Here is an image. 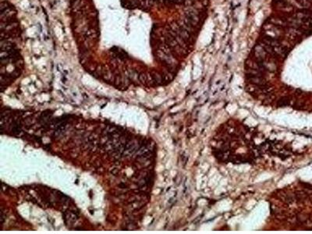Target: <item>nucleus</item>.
<instances>
[{"label": "nucleus", "mask_w": 312, "mask_h": 234, "mask_svg": "<svg viewBox=\"0 0 312 234\" xmlns=\"http://www.w3.org/2000/svg\"><path fill=\"white\" fill-rule=\"evenodd\" d=\"M273 53H275V54L278 55V56H286V54H287V50L285 47H283V46L278 45H276V46H275V47H273Z\"/></svg>", "instance_id": "423d86ee"}, {"label": "nucleus", "mask_w": 312, "mask_h": 234, "mask_svg": "<svg viewBox=\"0 0 312 234\" xmlns=\"http://www.w3.org/2000/svg\"><path fill=\"white\" fill-rule=\"evenodd\" d=\"M254 54L258 61H263V60H265L268 55V52L265 50L262 44H258L256 45L254 48Z\"/></svg>", "instance_id": "f03ea898"}, {"label": "nucleus", "mask_w": 312, "mask_h": 234, "mask_svg": "<svg viewBox=\"0 0 312 234\" xmlns=\"http://www.w3.org/2000/svg\"><path fill=\"white\" fill-rule=\"evenodd\" d=\"M288 104H289L288 99H287V98H285V97L280 99L278 102V105H279V106H285V105H288Z\"/></svg>", "instance_id": "9d476101"}, {"label": "nucleus", "mask_w": 312, "mask_h": 234, "mask_svg": "<svg viewBox=\"0 0 312 234\" xmlns=\"http://www.w3.org/2000/svg\"><path fill=\"white\" fill-rule=\"evenodd\" d=\"M187 18H188L189 20H191L192 22H194V24H196V25H197L198 24V23H199L200 21V17L199 16H198V14H197V13H196V11L194 10H189V11H187Z\"/></svg>", "instance_id": "20e7f679"}, {"label": "nucleus", "mask_w": 312, "mask_h": 234, "mask_svg": "<svg viewBox=\"0 0 312 234\" xmlns=\"http://www.w3.org/2000/svg\"><path fill=\"white\" fill-rule=\"evenodd\" d=\"M164 78H165V80L166 81H170V80H172L173 79V75L170 73H166L165 74V76H164Z\"/></svg>", "instance_id": "9b49d317"}, {"label": "nucleus", "mask_w": 312, "mask_h": 234, "mask_svg": "<svg viewBox=\"0 0 312 234\" xmlns=\"http://www.w3.org/2000/svg\"><path fill=\"white\" fill-rule=\"evenodd\" d=\"M140 147V143L137 140L128 141L126 144V146H125L124 151L122 154V156L123 157H128V156L132 155L135 152H137Z\"/></svg>", "instance_id": "f257e3e1"}, {"label": "nucleus", "mask_w": 312, "mask_h": 234, "mask_svg": "<svg viewBox=\"0 0 312 234\" xmlns=\"http://www.w3.org/2000/svg\"><path fill=\"white\" fill-rule=\"evenodd\" d=\"M4 220H5V216H4V213L3 212H1V224H3L4 223Z\"/></svg>", "instance_id": "f8f14e48"}, {"label": "nucleus", "mask_w": 312, "mask_h": 234, "mask_svg": "<svg viewBox=\"0 0 312 234\" xmlns=\"http://www.w3.org/2000/svg\"><path fill=\"white\" fill-rule=\"evenodd\" d=\"M181 27H182V28H184V30H186L187 31H188L190 34H191V33H194V27H193V26L187 24V23L184 22V21H183L182 22V24H181Z\"/></svg>", "instance_id": "6e6552de"}, {"label": "nucleus", "mask_w": 312, "mask_h": 234, "mask_svg": "<svg viewBox=\"0 0 312 234\" xmlns=\"http://www.w3.org/2000/svg\"><path fill=\"white\" fill-rule=\"evenodd\" d=\"M262 42L265 43V44L271 46V47H275V46L276 45H278L279 44V41H278V40L277 38H275V37H272V36H270L268 35V34H267L266 36H265V37L262 38Z\"/></svg>", "instance_id": "7ed1b4c3"}, {"label": "nucleus", "mask_w": 312, "mask_h": 234, "mask_svg": "<svg viewBox=\"0 0 312 234\" xmlns=\"http://www.w3.org/2000/svg\"><path fill=\"white\" fill-rule=\"evenodd\" d=\"M65 128H66V125H65L64 123H60L58 124L54 131L55 137H59V136L62 135L65 132Z\"/></svg>", "instance_id": "0eeeda50"}, {"label": "nucleus", "mask_w": 312, "mask_h": 234, "mask_svg": "<svg viewBox=\"0 0 312 234\" xmlns=\"http://www.w3.org/2000/svg\"><path fill=\"white\" fill-rule=\"evenodd\" d=\"M77 219H78L77 216L74 212H68L65 214V220H66L69 224L75 222L77 220Z\"/></svg>", "instance_id": "39448f33"}, {"label": "nucleus", "mask_w": 312, "mask_h": 234, "mask_svg": "<svg viewBox=\"0 0 312 234\" xmlns=\"http://www.w3.org/2000/svg\"><path fill=\"white\" fill-rule=\"evenodd\" d=\"M152 77H153V80H154V82H155V83L158 84H162V78L159 74H158V73H155V74L152 76Z\"/></svg>", "instance_id": "1a4fd4ad"}]
</instances>
